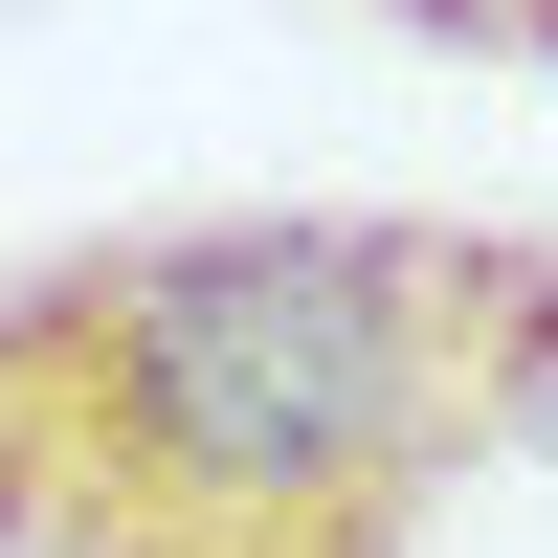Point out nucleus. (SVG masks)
Returning <instances> with one entry per match:
<instances>
[{
	"label": "nucleus",
	"instance_id": "obj_2",
	"mask_svg": "<svg viewBox=\"0 0 558 558\" xmlns=\"http://www.w3.org/2000/svg\"><path fill=\"white\" fill-rule=\"evenodd\" d=\"M380 23H425V45H470V68H558V0H380Z\"/></svg>",
	"mask_w": 558,
	"mask_h": 558
},
{
	"label": "nucleus",
	"instance_id": "obj_3",
	"mask_svg": "<svg viewBox=\"0 0 558 558\" xmlns=\"http://www.w3.org/2000/svg\"><path fill=\"white\" fill-rule=\"evenodd\" d=\"M514 447H536V470H558V357H536V402H514Z\"/></svg>",
	"mask_w": 558,
	"mask_h": 558
},
{
	"label": "nucleus",
	"instance_id": "obj_1",
	"mask_svg": "<svg viewBox=\"0 0 558 558\" xmlns=\"http://www.w3.org/2000/svg\"><path fill=\"white\" fill-rule=\"evenodd\" d=\"M558 357V223L179 202L0 268V558H425Z\"/></svg>",
	"mask_w": 558,
	"mask_h": 558
}]
</instances>
